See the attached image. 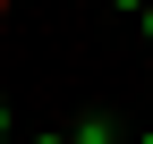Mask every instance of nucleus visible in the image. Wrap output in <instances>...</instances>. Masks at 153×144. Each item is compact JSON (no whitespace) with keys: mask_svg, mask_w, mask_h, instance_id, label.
I'll use <instances>...</instances> for the list:
<instances>
[{"mask_svg":"<svg viewBox=\"0 0 153 144\" xmlns=\"http://www.w3.org/2000/svg\"><path fill=\"white\" fill-rule=\"evenodd\" d=\"M34 144H68V136H34Z\"/></svg>","mask_w":153,"mask_h":144,"instance_id":"4","label":"nucleus"},{"mask_svg":"<svg viewBox=\"0 0 153 144\" xmlns=\"http://www.w3.org/2000/svg\"><path fill=\"white\" fill-rule=\"evenodd\" d=\"M145 144H153V136H145Z\"/></svg>","mask_w":153,"mask_h":144,"instance_id":"6","label":"nucleus"},{"mask_svg":"<svg viewBox=\"0 0 153 144\" xmlns=\"http://www.w3.org/2000/svg\"><path fill=\"white\" fill-rule=\"evenodd\" d=\"M145 34H153V0H145Z\"/></svg>","mask_w":153,"mask_h":144,"instance_id":"3","label":"nucleus"},{"mask_svg":"<svg viewBox=\"0 0 153 144\" xmlns=\"http://www.w3.org/2000/svg\"><path fill=\"white\" fill-rule=\"evenodd\" d=\"M0 136H9V110H0Z\"/></svg>","mask_w":153,"mask_h":144,"instance_id":"5","label":"nucleus"},{"mask_svg":"<svg viewBox=\"0 0 153 144\" xmlns=\"http://www.w3.org/2000/svg\"><path fill=\"white\" fill-rule=\"evenodd\" d=\"M119 9H136V17H145V0H119Z\"/></svg>","mask_w":153,"mask_h":144,"instance_id":"2","label":"nucleus"},{"mask_svg":"<svg viewBox=\"0 0 153 144\" xmlns=\"http://www.w3.org/2000/svg\"><path fill=\"white\" fill-rule=\"evenodd\" d=\"M76 144H119V136H111V119H85V127H76Z\"/></svg>","mask_w":153,"mask_h":144,"instance_id":"1","label":"nucleus"}]
</instances>
